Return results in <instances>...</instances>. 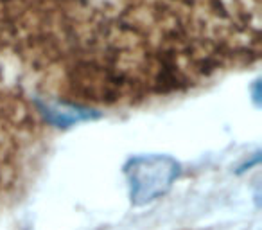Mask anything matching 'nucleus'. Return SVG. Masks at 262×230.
<instances>
[{"mask_svg": "<svg viewBox=\"0 0 262 230\" xmlns=\"http://www.w3.org/2000/svg\"><path fill=\"white\" fill-rule=\"evenodd\" d=\"M260 52L262 0H0V54L72 108L182 95Z\"/></svg>", "mask_w": 262, "mask_h": 230, "instance_id": "f257e3e1", "label": "nucleus"}, {"mask_svg": "<svg viewBox=\"0 0 262 230\" xmlns=\"http://www.w3.org/2000/svg\"><path fill=\"white\" fill-rule=\"evenodd\" d=\"M45 140L40 108L0 69V200L26 183L43 157Z\"/></svg>", "mask_w": 262, "mask_h": 230, "instance_id": "f03ea898", "label": "nucleus"}, {"mask_svg": "<svg viewBox=\"0 0 262 230\" xmlns=\"http://www.w3.org/2000/svg\"><path fill=\"white\" fill-rule=\"evenodd\" d=\"M178 173L180 165L169 157L151 155L133 158L126 168L131 201L135 205H146L164 196L174 183Z\"/></svg>", "mask_w": 262, "mask_h": 230, "instance_id": "7ed1b4c3", "label": "nucleus"}]
</instances>
